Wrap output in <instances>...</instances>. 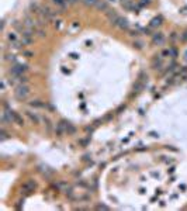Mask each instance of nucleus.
Here are the masks:
<instances>
[{
    "mask_svg": "<svg viewBox=\"0 0 187 211\" xmlns=\"http://www.w3.org/2000/svg\"><path fill=\"white\" fill-rule=\"evenodd\" d=\"M14 123H16V124H18V125H24V120H23V118H21L18 114L16 115V121H14Z\"/></svg>",
    "mask_w": 187,
    "mask_h": 211,
    "instance_id": "obj_16",
    "label": "nucleus"
},
{
    "mask_svg": "<svg viewBox=\"0 0 187 211\" xmlns=\"http://www.w3.org/2000/svg\"><path fill=\"white\" fill-rule=\"evenodd\" d=\"M86 6H96L99 3V0H83Z\"/></svg>",
    "mask_w": 187,
    "mask_h": 211,
    "instance_id": "obj_15",
    "label": "nucleus"
},
{
    "mask_svg": "<svg viewBox=\"0 0 187 211\" xmlns=\"http://www.w3.org/2000/svg\"><path fill=\"white\" fill-rule=\"evenodd\" d=\"M150 4V0H141V6H148Z\"/></svg>",
    "mask_w": 187,
    "mask_h": 211,
    "instance_id": "obj_20",
    "label": "nucleus"
},
{
    "mask_svg": "<svg viewBox=\"0 0 187 211\" xmlns=\"http://www.w3.org/2000/svg\"><path fill=\"white\" fill-rule=\"evenodd\" d=\"M66 121H59V123L57 124V128H55V132H57V135H63L66 134Z\"/></svg>",
    "mask_w": 187,
    "mask_h": 211,
    "instance_id": "obj_2",
    "label": "nucleus"
},
{
    "mask_svg": "<svg viewBox=\"0 0 187 211\" xmlns=\"http://www.w3.org/2000/svg\"><path fill=\"white\" fill-rule=\"evenodd\" d=\"M24 55H26L27 58H30V56H32V52H26V53H24Z\"/></svg>",
    "mask_w": 187,
    "mask_h": 211,
    "instance_id": "obj_24",
    "label": "nucleus"
},
{
    "mask_svg": "<svg viewBox=\"0 0 187 211\" xmlns=\"http://www.w3.org/2000/svg\"><path fill=\"white\" fill-rule=\"evenodd\" d=\"M152 42L155 45L163 44V42H165V35L162 33H155V34H153V37H152Z\"/></svg>",
    "mask_w": 187,
    "mask_h": 211,
    "instance_id": "obj_5",
    "label": "nucleus"
},
{
    "mask_svg": "<svg viewBox=\"0 0 187 211\" xmlns=\"http://www.w3.org/2000/svg\"><path fill=\"white\" fill-rule=\"evenodd\" d=\"M52 3H54L59 10H63V8H66V6H68V2H66V0H52Z\"/></svg>",
    "mask_w": 187,
    "mask_h": 211,
    "instance_id": "obj_8",
    "label": "nucleus"
},
{
    "mask_svg": "<svg viewBox=\"0 0 187 211\" xmlns=\"http://www.w3.org/2000/svg\"><path fill=\"white\" fill-rule=\"evenodd\" d=\"M162 21H163V18H162V17H160V16H159V17H155V18H153V20H152V21H150V25H149V27H150V28H155V27H159V25H160V24H162Z\"/></svg>",
    "mask_w": 187,
    "mask_h": 211,
    "instance_id": "obj_9",
    "label": "nucleus"
},
{
    "mask_svg": "<svg viewBox=\"0 0 187 211\" xmlns=\"http://www.w3.org/2000/svg\"><path fill=\"white\" fill-rule=\"evenodd\" d=\"M176 38H177V35H176V33H173L172 35H170V39H172V41H176Z\"/></svg>",
    "mask_w": 187,
    "mask_h": 211,
    "instance_id": "obj_22",
    "label": "nucleus"
},
{
    "mask_svg": "<svg viewBox=\"0 0 187 211\" xmlns=\"http://www.w3.org/2000/svg\"><path fill=\"white\" fill-rule=\"evenodd\" d=\"M152 68L153 69H156V70H160L162 68H163V61H162V56L159 55V56H155L153 58V61H152Z\"/></svg>",
    "mask_w": 187,
    "mask_h": 211,
    "instance_id": "obj_4",
    "label": "nucleus"
},
{
    "mask_svg": "<svg viewBox=\"0 0 187 211\" xmlns=\"http://www.w3.org/2000/svg\"><path fill=\"white\" fill-rule=\"evenodd\" d=\"M122 7H125L127 10H134V8H135L131 0H122Z\"/></svg>",
    "mask_w": 187,
    "mask_h": 211,
    "instance_id": "obj_12",
    "label": "nucleus"
},
{
    "mask_svg": "<svg viewBox=\"0 0 187 211\" xmlns=\"http://www.w3.org/2000/svg\"><path fill=\"white\" fill-rule=\"evenodd\" d=\"M134 47H135V48H138V49H142L144 44H142V42H139V41H136V42H134Z\"/></svg>",
    "mask_w": 187,
    "mask_h": 211,
    "instance_id": "obj_19",
    "label": "nucleus"
},
{
    "mask_svg": "<svg viewBox=\"0 0 187 211\" xmlns=\"http://www.w3.org/2000/svg\"><path fill=\"white\" fill-rule=\"evenodd\" d=\"M7 39H9L10 44H16V42H18V37L16 33H9L7 34Z\"/></svg>",
    "mask_w": 187,
    "mask_h": 211,
    "instance_id": "obj_10",
    "label": "nucleus"
},
{
    "mask_svg": "<svg viewBox=\"0 0 187 211\" xmlns=\"http://www.w3.org/2000/svg\"><path fill=\"white\" fill-rule=\"evenodd\" d=\"M96 7L99 8V10H106V11L108 10V6H107V3H106V2H101V0H99V3H97V4H96Z\"/></svg>",
    "mask_w": 187,
    "mask_h": 211,
    "instance_id": "obj_13",
    "label": "nucleus"
},
{
    "mask_svg": "<svg viewBox=\"0 0 187 211\" xmlns=\"http://www.w3.org/2000/svg\"><path fill=\"white\" fill-rule=\"evenodd\" d=\"M114 25H117V27L121 28V30H128V21L125 18H122V17H120Z\"/></svg>",
    "mask_w": 187,
    "mask_h": 211,
    "instance_id": "obj_7",
    "label": "nucleus"
},
{
    "mask_svg": "<svg viewBox=\"0 0 187 211\" xmlns=\"http://www.w3.org/2000/svg\"><path fill=\"white\" fill-rule=\"evenodd\" d=\"M75 132H76V128H75L73 125H72L71 123H68L66 124V134H75Z\"/></svg>",
    "mask_w": 187,
    "mask_h": 211,
    "instance_id": "obj_14",
    "label": "nucleus"
},
{
    "mask_svg": "<svg viewBox=\"0 0 187 211\" xmlns=\"http://www.w3.org/2000/svg\"><path fill=\"white\" fill-rule=\"evenodd\" d=\"M107 17H108V20L111 21V24H116L117 20L120 18V16L114 10H107Z\"/></svg>",
    "mask_w": 187,
    "mask_h": 211,
    "instance_id": "obj_6",
    "label": "nucleus"
},
{
    "mask_svg": "<svg viewBox=\"0 0 187 211\" xmlns=\"http://www.w3.org/2000/svg\"><path fill=\"white\" fill-rule=\"evenodd\" d=\"M28 93H30V89H28V86H27L26 83H18L17 86H16L14 94H16V97H17L18 100H24V98L28 96Z\"/></svg>",
    "mask_w": 187,
    "mask_h": 211,
    "instance_id": "obj_1",
    "label": "nucleus"
},
{
    "mask_svg": "<svg viewBox=\"0 0 187 211\" xmlns=\"http://www.w3.org/2000/svg\"><path fill=\"white\" fill-rule=\"evenodd\" d=\"M99 210H108V207H106V205H99Z\"/></svg>",
    "mask_w": 187,
    "mask_h": 211,
    "instance_id": "obj_23",
    "label": "nucleus"
},
{
    "mask_svg": "<svg viewBox=\"0 0 187 211\" xmlns=\"http://www.w3.org/2000/svg\"><path fill=\"white\" fill-rule=\"evenodd\" d=\"M35 187H37V183H35L34 180H28V182H26L23 184V190L26 191V193H31V191H34Z\"/></svg>",
    "mask_w": 187,
    "mask_h": 211,
    "instance_id": "obj_3",
    "label": "nucleus"
},
{
    "mask_svg": "<svg viewBox=\"0 0 187 211\" xmlns=\"http://www.w3.org/2000/svg\"><path fill=\"white\" fill-rule=\"evenodd\" d=\"M180 39H181L183 42H187V31H184V33L181 34V35H180Z\"/></svg>",
    "mask_w": 187,
    "mask_h": 211,
    "instance_id": "obj_18",
    "label": "nucleus"
},
{
    "mask_svg": "<svg viewBox=\"0 0 187 211\" xmlns=\"http://www.w3.org/2000/svg\"><path fill=\"white\" fill-rule=\"evenodd\" d=\"M26 114H27V115H28V118H30V120H31V121H32V123H35V124H38V123H40V117H38V115H37V114H35V113H31V111H27V113H26Z\"/></svg>",
    "mask_w": 187,
    "mask_h": 211,
    "instance_id": "obj_11",
    "label": "nucleus"
},
{
    "mask_svg": "<svg viewBox=\"0 0 187 211\" xmlns=\"http://www.w3.org/2000/svg\"><path fill=\"white\" fill-rule=\"evenodd\" d=\"M160 56H162V58L170 56V48H169V49H163V51H162V52H160Z\"/></svg>",
    "mask_w": 187,
    "mask_h": 211,
    "instance_id": "obj_17",
    "label": "nucleus"
},
{
    "mask_svg": "<svg viewBox=\"0 0 187 211\" xmlns=\"http://www.w3.org/2000/svg\"><path fill=\"white\" fill-rule=\"evenodd\" d=\"M31 106L32 107H42V104H41V103H38V101H32V103H31Z\"/></svg>",
    "mask_w": 187,
    "mask_h": 211,
    "instance_id": "obj_21",
    "label": "nucleus"
}]
</instances>
